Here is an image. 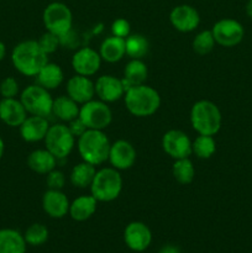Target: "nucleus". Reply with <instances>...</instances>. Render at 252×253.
<instances>
[{"label":"nucleus","mask_w":252,"mask_h":253,"mask_svg":"<svg viewBox=\"0 0 252 253\" xmlns=\"http://www.w3.org/2000/svg\"><path fill=\"white\" fill-rule=\"evenodd\" d=\"M11 62L15 69L22 76L36 77L42 67L48 62V56L42 51L39 41L26 40L14 47Z\"/></svg>","instance_id":"f257e3e1"},{"label":"nucleus","mask_w":252,"mask_h":253,"mask_svg":"<svg viewBox=\"0 0 252 253\" xmlns=\"http://www.w3.org/2000/svg\"><path fill=\"white\" fill-rule=\"evenodd\" d=\"M125 106L136 118L152 116L161 106V96L155 88L146 84L131 86L124 95Z\"/></svg>","instance_id":"f03ea898"},{"label":"nucleus","mask_w":252,"mask_h":253,"mask_svg":"<svg viewBox=\"0 0 252 253\" xmlns=\"http://www.w3.org/2000/svg\"><path fill=\"white\" fill-rule=\"evenodd\" d=\"M110 141L100 130H86L77 140V147L84 162L93 166H101L109 160Z\"/></svg>","instance_id":"7ed1b4c3"},{"label":"nucleus","mask_w":252,"mask_h":253,"mask_svg":"<svg viewBox=\"0 0 252 253\" xmlns=\"http://www.w3.org/2000/svg\"><path fill=\"white\" fill-rule=\"evenodd\" d=\"M190 124L198 135L214 136L221 128V111L210 100H199L190 109Z\"/></svg>","instance_id":"20e7f679"},{"label":"nucleus","mask_w":252,"mask_h":253,"mask_svg":"<svg viewBox=\"0 0 252 253\" xmlns=\"http://www.w3.org/2000/svg\"><path fill=\"white\" fill-rule=\"evenodd\" d=\"M89 189H90V194L98 202H114L118 199L123 190V177L115 168H101L96 170Z\"/></svg>","instance_id":"39448f33"},{"label":"nucleus","mask_w":252,"mask_h":253,"mask_svg":"<svg viewBox=\"0 0 252 253\" xmlns=\"http://www.w3.org/2000/svg\"><path fill=\"white\" fill-rule=\"evenodd\" d=\"M20 101L30 115L48 118L52 114L53 98L49 94V90L39 84L26 86L20 95Z\"/></svg>","instance_id":"423d86ee"},{"label":"nucleus","mask_w":252,"mask_h":253,"mask_svg":"<svg viewBox=\"0 0 252 253\" xmlns=\"http://www.w3.org/2000/svg\"><path fill=\"white\" fill-rule=\"evenodd\" d=\"M46 148L57 158L68 157L76 146V137L71 132L69 127L64 124H54L49 126L44 137Z\"/></svg>","instance_id":"0eeeda50"},{"label":"nucleus","mask_w":252,"mask_h":253,"mask_svg":"<svg viewBox=\"0 0 252 253\" xmlns=\"http://www.w3.org/2000/svg\"><path fill=\"white\" fill-rule=\"evenodd\" d=\"M79 119L88 130L104 131L113 121V111L108 106V103L93 99L88 103L82 104L79 109Z\"/></svg>","instance_id":"6e6552de"},{"label":"nucleus","mask_w":252,"mask_h":253,"mask_svg":"<svg viewBox=\"0 0 252 253\" xmlns=\"http://www.w3.org/2000/svg\"><path fill=\"white\" fill-rule=\"evenodd\" d=\"M42 20L47 31L56 34L59 37L71 31L73 25L71 9L63 2H52L47 5L43 10Z\"/></svg>","instance_id":"1a4fd4ad"},{"label":"nucleus","mask_w":252,"mask_h":253,"mask_svg":"<svg viewBox=\"0 0 252 253\" xmlns=\"http://www.w3.org/2000/svg\"><path fill=\"white\" fill-rule=\"evenodd\" d=\"M215 42L222 47H235L245 36L244 26L234 19H222L215 22L211 29Z\"/></svg>","instance_id":"9d476101"},{"label":"nucleus","mask_w":252,"mask_h":253,"mask_svg":"<svg viewBox=\"0 0 252 253\" xmlns=\"http://www.w3.org/2000/svg\"><path fill=\"white\" fill-rule=\"evenodd\" d=\"M162 148L173 160L189 158L192 155V141L183 131L169 130L163 135Z\"/></svg>","instance_id":"9b49d317"},{"label":"nucleus","mask_w":252,"mask_h":253,"mask_svg":"<svg viewBox=\"0 0 252 253\" xmlns=\"http://www.w3.org/2000/svg\"><path fill=\"white\" fill-rule=\"evenodd\" d=\"M101 57L99 52L91 47H82L74 52L72 57V68L76 74L91 77L100 69Z\"/></svg>","instance_id":"f8f14e48"},{"label":"nucleus","mask_w":252,"mask_h":253,"mask_svg":"<svg viewBox=\"0 0 252 253\" xmlns=\"http://www.w3.org/2000/svg\"><path fill=\"white\" fill-rule=\"evenodd\" d=\"M136 150L128 141L118 140L111 143L109 151V162L118 170L130 169L136 162Z\"/></svg>","instance_id":"ddd939ff"},{"label":"nucleus","mask_w":252,"mask_h":253,"mask_svg":"<svg viewBox=\"0 0 252 253\" xmlns=\"http://www.w3.org/2000/svg\"><path fill=\"white\" fill-rule=\"evenodd\" d=\"M124 241L126 246L135 252H142L152 241V232L150 227L141 221H132L125 227Z\"/></svg>","instance_id":"4468645a"},{"label":"nucleus","mask_w":252,"mask_h":253,"mask_svg":"<svg viewBox=\"0 0 252 253\" xmlns=\"http://www.w3.org/2000/svg\"><path fill=\"white\" fill-rule=\"evenodd\" d=\"M169 21L177 31L192 32L199 26L200 16L195 7L183 4L173 7L169 14Z\"/></svg>","instance_id":"2eb2a0df"},{"label":"nucleus","mask_w":252,"mask_h":253,"mask_svg":"<svg viewBox=\"0 0 252 253\" xmlns=\"http://www.w3.org/2000/svg\"><path fill=\"white\" fill-rule=\"evenodd\" d=\"M66 89L67 95L79 105L93 100L95 96V84L89 77L79 76V74L71 77L67 82Z\"/></svg>","instance_id":"dca6fc26"},{"label":"nucleus","mask_w":252,"mask_h":253,"mask_svg":"<svg viewBox=\"0 0 252 253\" xmlns=\"http://www.w3.org/2000/svg\"><path fill=\"white\" fill-rule=\"evenodd\" d=\"M94 84H95V95L104 103H114L120 100L125 95L123 81L110 74L99 77Z\"/></svg>","instance_id":"f3484780"},{"label":"nucleus","mask_w":252,"mask_h":253,"mask_svg":"<svg viewBox=\"0 0 252 253\" xmlns=\"http://www.w3.org/2000/svg\"><path fill=\"white\" fill-rule=\"evenodd\" d=\"M69 199L62 190L48 189L42 197V209L53 219H62L69 212Z\"/></svg>","instance_id":"a211bd4d"},{"label":"nucleus","mask_w":252,"mask_h":253,"mask_svg":"<svg viewBox=\"0 0 252 253\" xmlns=\"http://www.w3.org/2000/svg\"><path fill=\"white\" fill-rule=\"evenodd\" d=\"M27 118L25 106L16 98H9L0 101V120L10 127H20Z\"/></svg>","instance_id":"6ab92c4d"},{"label":"nucleus","mask_w":252,"mask_h":253,"mask_svg":"<svg viewBox=\"0 0 252 253\" xmlns=\"http://www.w3.org/2000/svg\"><path fill=\"white\" fill-rule=\"evenodd\" d=\"M19 128L22 140L30 143L39 142V141L44 140V137H46L47 131L49 128V124L47 118L31 115L25 119V121Z\"/></svg>","instance_id":"aec40b11"},{"label":"nucleus","mask_w":252,"mask_h":253,"mask_svg":"<svg viewBox=\"0 0 252 253\" xmlns=\"http://www.w3.org/2000/svg\"><path fill=\"white\" fill-rule=\"evenodd\" d=\"M148 76L147 66L142 59H130L124 69V78H121L125 93L131 86L145 84Z\"/></svg>","instance_id":"412c9836"},{"label":"nucleus","mask_w":252,"mask_h":253,"mask_svg":"<svg viewBox=\"0 0 252 253\" xmlns=\"http://www.w3.org/2000/svg\"><path fill=\"white\" fill-rule=\"evenodd\" d=\"M96 207H98V200L93 195H82L71 203L68 214L76 221H85L95 214Z\"/></svg>","instance_id":"4be33fe9"},{"label":"nucleus","mask_w":252,"mask_h":253,"mask_svg":"<svg viewBox=\"0 0 252 253\" xmlns=\"http://www.w3.org/2000/svg\"><path fill=\"white\" fill-rule=\"evenodd\" d=\"M57 158L49 152L47 148L44 150H35L27 157V166L31 170L39 174H48L57 166Z\"/></svg>","instance_id":"5701e85b"},{"label":"nucleus","mask_w":252,"mask_h":253,"mask_svg":"<svg viewBox=\"0 0 252 253\" xmlns=\"http://www.w3.org/2000/svg\"><path fill=\"white\" fill-rule=\"evenodd\" d=\"M101 59L108 63H116L121 61L126 54L125 39H120L111 35L110 37L104 40L99 49Z\"/></svg>","instance_id":"b1692460"},{"label":"nucleus","mask_w":252,"mask_h":253,"mask_svg":"<svg viewBox=\"0 0 252 253\" xmlns=\"http://www.w3.org/2000/svg\"><path fill=\"white\" fill-rule=\"evenodd\" d=\"M63 69L61 68V66L56 63H51V62H47L36 76L37 84L43 86L47 90H53V89L58 88L63 83Z\"/></svg>","instance_id":"393cba45"},{"label":"nucleus","mask_w":252,"mask_h":253,"mask_svg":"<svg viewBox=\"0 0 252 253\" xmlns=\"http://www.w3.org/2000/svg\"><path fill=\"white\" fill-rule=\"evenodd\" d=\"M24 235L14 229L0 230V253H26Z\"/></svg>","instance_id":"a878e982"},{"label":"nucleus","mask_w":252,"mask_h":253,"mask_svg":"<svg viewBox=\"0 0 252 253\" xmlns=\"http://www.w3.org/2000/svg\"><path fill=\"white\" fill-rule=\"evenodd\" d=\"M79 104H77L73 99L68 95H61L57 99H53L52 114L63 123H71L72 120L79 116Z\"/></svg>","instance_id":"bb28decb"},{"label":"nucleus","mask_w":252,"mask_h":253,"mask_svg":"<svg viewBox=\"0 0 252 253\" xmlns=\"http://www.w3.org/2000/svg\"><path fill=\"white\" fill-rule=\"evenodd\" d=\"M95 173V166L82 161L81 163L72 168L69 180L73 187L79 188V189H86V188H90Z\"/></svg>","instance_id":"cd10ccee"},{"label":"nucleus","mask_w":252,"mask_h":253,"mask_svg":"<svg viewBox=\"0 0 252 253\" xmlns=\"http://www.w3.org/2000/svg\"><path fill=\"white\" fill-rule=\"evenodd\" d=\"M126 56L130 59H142L150 49V42L143 35H128L125 39Z\"/></svg>","instance_id":"c85d7f7f"},{"label":"nucleus","mask_w":252,"mask_h":253,"mask_svg":"<svg viewBox=\"0 0 252 253\" xmlns=\"http://www.w3.org/2000/svg\"><path fill=\"white\" fill-rule=\"evenodd\" d=\"M172 174L179 184H190L194 180L195 168L189 158L174 160L172 166Z\"/></svg>","instance_id":"c756f323"},{"label":"nucleus","mask_w":252,"mask_h":253,"mask_svg":"<svg viewBox=\"0 0 252 253\" xmlns=\"http://www.w3.org/2000/svg\"><path fill=\"white\" fill-rule=\"evenodd\" d=\"M216 151V142L212 136L199 135L192 142V153L200 160H208Z\"/></svg>","instance_id":"7c9ffc66"},{"label":"nucleus","mask_w":252,"mask_h":253,"mask_svg":"<svg viewBox=\"0 0 252 253\" xmlns=\"http://www.w3.org/2000/svg\"><path fill=\"white\" fill-rule=\"evenodd\" d=\"M25 241L30 246H41L48 240V229L43 224H32L24 234Z\"/></svg>","instance_id":"2f4dec72"},{"label":"nucleus","mask_w":252,"mask_h":253,"mask_svg":"<svg viewBox=\"0 0 252 253\" xmlns=\"http://www.w3.org/2000/svg\"><path fill=\"white\" fill-rule=\"evenodd\" d=\"M215 44H216V42H215L214 36H212L211 30H205V31L199 32L194 37L192 47L195 53L204 56V54L210 53L214 49Z\"/></svg>","instance_id":"473e14b6"},{"label":"nucleus","mask_w":252,"mask_h":253,"mask_svg":"<svg viewBox=\"0 0 252 253\" xmlns=\"http://www.w3.org/2000/svg\"><path fill=\"white\" fill-rule=\"evenodd\" d=\"M39 44L41 46L42 51L48 56V54L54 53L58 49V47L61 46V40H59V36H57L56 34L46 31L39 39Z\"/></svg>","instance_id":"72a5a7b5"},{"label":"nucleus","mask_w":252,"mask_h":253,"mask_svg":"<svg viewBox=\"0 0 252 253\" xmlns=\"http://www.w3.org/2000/svg\"><path fill=\"white\" fill-rule=\"evenodd\" d=\"M0 94L2 98H15L19 94V83L12 77H7L0 83Z\"/></svg>","instance_id":"f704fd0d"},{"label":"nucleus","mask_w":252,"mask_h":253,"mask_svg":"<svg viewBox=\"0 0 252 253\" xmlns=\"http://www.w3.org/2000/svg\"><path fill=\"white\" fill-rule=\"evenodd\" d=\"M47 175V187L48 189L52 190H62L63 189L64 184H66V177H64V173L62 170H58L54 168L53 170L48 173Z\"/></svg>","instance_id":"c9c22d12"},{"label":"nucleus","mask_w":252,"mask_h":253,"mask_svg":"<svg viewBox=\"0 0 252 253\" xmlns=\"http://www.w3.org/2000/svg\"><path fill=\"white\" fill-rule=\"evenodd\" d=\"M131 31L130 22L125 19H116L111 25V34L113 36L120 37V39H126Z\"/></svg>","instance_id":"e433bc0d"},{"label":"nucleus","mask_w":252,"mask_h":253,"mask_svg":"<svg viewBox=\"0 0 252 253\" xmlns=\"http://www.w3.org/2000/svg\"><path fill=\"white\" fill-rule=\"evenodd\" d=\"M68 127L76 138H78L79 136H82L86 130H88V128H86V126L84 125L83 121L79 119V116L77 119H74V120H72L71 123H68Z\"/></svg>","instance_id":"4c0bfd02"},{"label":"nucleus","mask_w":252,"mask_h":253,"mask_svg":"<svg viewBox=\"0 0 252 253\" xmlns=\"http://www.w3.org/2000/svg\"><path fill=\"white\" fill-rule=\"evenodd\" d=\"M158 253H180L179 247L175 246V245H166L162 249L160 250Z\"/></svg>","instance_id":"58836bf2"},{"label":"nucleus","mask_w":252,"mask_h":253,"mask_svg":"<svg viewBox=\"0 0 252 253\" xmlns=\"http://www.w3.org/2000/svg\"><path fill=\"white\" fill-rule=\"evenodd\" d=\"M5 54H6V47H5V44L0 41V62L4 59Z\"/></svg>","instance_id":"ea45409f"},{"label":"nucleus","mask_w":252,"mask_h":253,"mask_svg":"<svg viewBox=\"0 0 252 253\" xmlns=\"http://www.w3.org/2000/svg\"><path fill=\"white\" fill-rule=\"evenodd\" d=\"M246 14L252 19V0H249L246 5Z\"/></svg>","instance_id":"a19ab883"},{"label":"nucleus","mask_w":252,"mask_h":253,"mask_svg":"<svg viewBox=\"0 0 252 253\" xmlns=\"http://www.w3.org/2000/svg\"><path fill=\"white\" fill-rule=\"evenodd\" d=\"M4 150H5V145H4V141L2 138L0 137V160H1L2 155H4Z\"/></svg>","instance_id":"79ce46f5"}]
</instances>
